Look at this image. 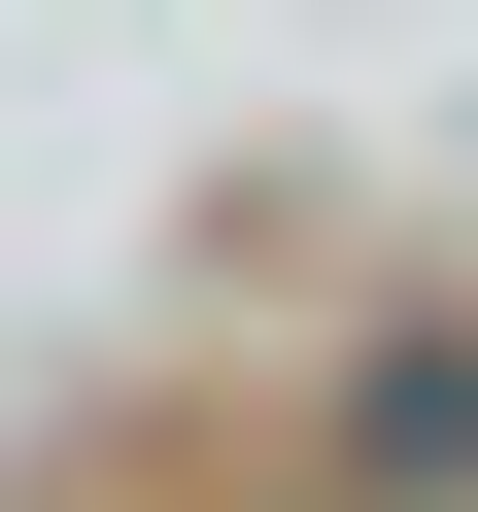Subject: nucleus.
Segmentation results:
<instances>
[{
    "label": "nucleus",
    "instance_id": "1",
    "mask_svg": "<svg viewBox=\"0 0 478 512\" xmlns=\"http://www.w3.org/2000/svg\"><path fill=\"white\" fill-rule=\"evenodd\" d=\"M308 512H478V308H376L308 376Z\"/></svg>",
    "mask_w": 478,
    "mask_h": 512
}]
</instances>
